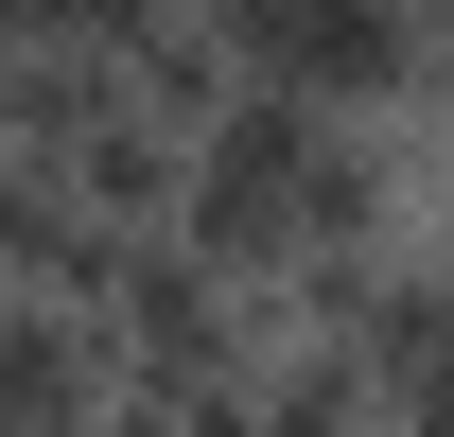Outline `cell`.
Wrapping results in <instances>:
<instances>
[{
	"label": "cell",
	"mask_w": 454,
	"mask_h": 437,
	"mask_svg": "<svg viewBox=\"0 0 454 437\" xmlns=\"http://www.w3.org/2000/svg\"><path fill=\"white\" fill-rule=\"evenodd\" d=\"M315 140H333V106L315 88H280V70H245L227 88V123L192 140V245L245 280H297V245H315Z\"/></svg>",
	"instance_id": "obj_1"
},
{
	"label": "cell",
	"mask_w": 454,
	"mask_h": 437,
	"mask_svg": "<svg viewBox=\"0 0 454 437\" xmlns=\"http://www.w3.org/2000/svg\"><path fill=\"white\" fill-rule=\"evenodd\" d=\"M106 332H122V385H245V368H262V332H280V280L210 263L192 227H140Z\"/></svg>",
	"instance_id": "obj_2"
},
{
	"label": "cell",
	"mask_w": 454,
	"mask_h": 437,
	"mask_svg": "<svg viewBox=\"0 0 454 437\" xmlns=\"http://www.w3.org/2000/svg\"><path fill=\"white\" fill-rule=\"evenodd\" d=\"M262 70H280V88H315L333 123H419V106L454 88V53H437V0H280Z\"/></svg>",
	"instance_id": "obj_3"
},
{
	"label": "cell",
	"mask_w": 454,
	"mask_h": 437,
	"mask_svg": "<svg viewBox=\"0 0 454 437\" xmlns=\"http://www.w3.org/2000/svg\"><path fill=\"white\" fill-rule=\"evenodd\" d=\"M122 263H140V227L88 211V175H70L53 140H18V158H0V280H18V298H88V315H106Z\"/></svg>",
	"instance_id": "obj_4"
},
{
	"label": "cell",
	"mask_w": 454,
	"mask_h": 437,
	"mask_svg": "<svg viewBox=\"0 0 454 437\" xmlns=\"http://www.w3.org/2000/svg\"><path fill=\"white\" fill-rule=\"evenodd\" d=\"M106 420H122V332L88 298L0 280V437H106Z\"/></svg>",
	"instance_id": "obj_5"
},
{
	"label": "cell",
	"mask_w": 454,
	"mask_h": 437,
	"mask_svg": "<svg viewBox=\"0 0 454 437\" xmlns=\"http://www.w3.org/2000/svg\"><path fill=\"white\" fill-rule=\"evenodd\" d=\"M53 158L88 175V211H122V227H175V211H192V123H158L140 88H122V106H88Z\"/></svg>",
	"instance_id": "obj_6"
},
{
	"label": "cell",
	"mask_w": 454,
	"mask_h": 437,
	"mask_svg": "<svg viewBox=\"0 0 454 437\" xmlns=\"http://www.w3.org/2000/svg\"><path fill=\"white\" fill-rule=\"evenodd\" d=\"M245 385H262V420H280V437H385V368H367L349 332H315L297 298H280V332H262V368H245Z\"/></svg>",
	"instance_id": "obj_7"
},
{
	"label": "cell",
	"mask_w": 454,
	"mask_h": 437,
	"mask_svg": "<svg viewBox=\"0 0 454 437\" xmlns=\"http://www.w3.org/2000/svg\"><path fill=\"white\" fill-rule=\"evenodd\" d=\"M106 437H280V420H262V385H122Z\"/></svg>",
	"instance_id": "obj_8"
},
{
	"label": "cell",
	"mask_w": 454,
	"mask_h": 437,
	"mask_svg": "<svg viewBox=\"0 0 454 437\" xmlns=\"http://www.w3.org/2000/svg\"><path fill=\"white\" fill-rule=\"evenodd\" d=\"M385 437H454V350H437V368H419V385L385 402Z\"/></svg>",
	"instance_id": "obj_9"
},
{
	"label": "cell",
	"mask_w": 454,
	"mask_h": 437,
	"mask_svg": "<svg viewBox=\"0 0 454 437\" xmlns=\"http://www.w3.org/2000/svg\"><path fill=\"white\" fill-rule=\"evenodd\" d=\"M35 140V53H0V158Z\"/></svg>",
	"instance_id": "obj_10"
},
{
	"label": "cell",
	"mask_w": 454,
	"mask_h": 437,
	"mask_svg": "<svg viewBox=\"0 0 454 437\" xmlns=\"http://www.w3.org/2000/svg\"><path fill=\"white\" fill-rule=\"evenodd\" d=\"M35 36H53V0H0V53H35Z\"/></svg>",
	"instance_id": "obj_11"
},
{
	"label": "cell",
	"mask_w": 454,
	"mask_h": 437,
	"mask_svg": "<svg viewBox=\"0 0 454 437\" xmlns=\"http://www.w3.org/2000/svg\"><path fill=\"white\" fill-rule=\"evenodd\" d=\"M437 53H454V0H437Z\"/></svg>",
	"instance_id": "obj_12"
}]
</instances>
